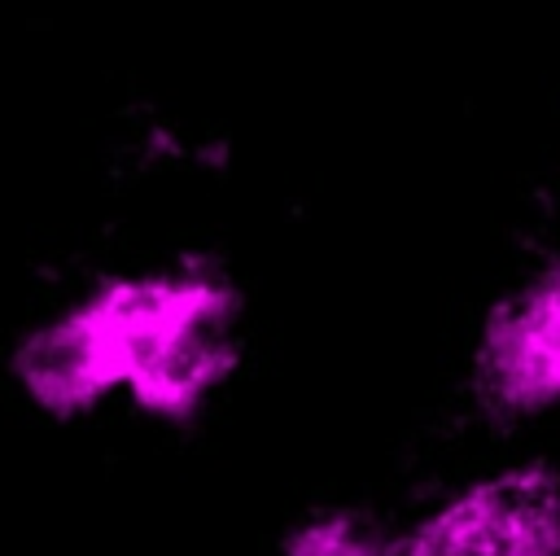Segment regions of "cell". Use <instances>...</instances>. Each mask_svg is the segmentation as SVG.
Masks as SVG:
<instances>
[{
    "mask_svg": "<svg viewBox=\"0 0 560 556\" xmlns=\"http://www.w3.org/2000/svg\"><path fill=\"white\" fill-rule=\"evenodd\" d=\"M245 293L219 258L101 276L22 333L9 372L22 398L79 420L127 394L162 425L197 420L241 368Z\"/></svg>",
    "mask_w": 560,
    "mask_h": 556,
    "instance_id": "obj_1",
    "label": "cell"
},
{
    "mask_svg": "<svg viewBox=\"0 0 560 556\" xmlns=\"http://www.w3.org/2000/svg\"><path fill=\"white\" fill-rule=\"evenodd\" d=\"M389 556H560V468L529 460L459 486L394 530Z\"/></svg>",
    "mask_w": 560,
    "mask_h": 556,
    "instance_id": "obj_2",
    "label": "cell"
},
{
    "mask_svg": "<svg viewBox=\"0 0 560 556\" xmlns=\"http://www.w3.org/2000/svg\"><path fill=\"white\" fill-rule=\"evenodd\" d=\"M472 390L494 416L560 407V263L486 311L472 341Z\"/></svg>",
    "mask_w": 560,
    "mask_h": 556,
    "instance_id": "obj_3",
    "label": "cell"
},
{
    "mask_svg": "<svg viewBox=\"0 0 560 556\" xmlns=\"http://www.w3.org/2000/svg\"><path fill=\"white\" fill-rule=\"evenodd\" d=\"M394 530L363 508H315L280 538V556H389Z\"/></svg>",
    "mask_w": 560,
    "mask_h": 556,
    "instance_id": "obj_4",
    "label": "cell"
}]
</instances>
